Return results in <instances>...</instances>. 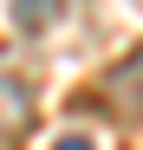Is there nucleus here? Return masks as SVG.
Here are the masks:
<instances>
[{
    "instance_id": "obj_3",
    "label": "nucleus",
    "mask_w": 143,
    "mask_h": 150,
    "mask_svg": "<svg viewBox=\"0 0 143 150\" xmlns=\"http://www.w3.org/2000/svg\"><path fill=\"white\" fill-rule=\"evenodd\" d=\"M59 150H91V137H59Z\"/></svg>"
},
{
    "instance_id": "obj_2",
    "label": "nucleus",
    "mask_w": 143,
    "mask_h": 150,
    "mask_svg": "<svg viewBox=\"0 0 143 150\" xmlns=\"http://www.w3.org/2000/svg\"><path fill=\"white\" fill-rule=\"evenodd\" d=\"M26 124H33V91L20 85V79H7V72H0V150L26 137Z\"/></svg>"
},
{
    "instance_id": "obj_1",
    "label": "nucleus",
    "mask_w": 143,
    "mask_h": 150,
    "mask_svg": "<svg viewBox=\"0 0 143 150\" xmlns=\"http://www.w3.org/2000/svg\"><path fill=\"white\" fill-rule=\"evenodd\" d=\"M98 98L111 105V117H130V124H143V46L130 59H117L104 79H98Z\"/></svg>"
}]
</instances>
